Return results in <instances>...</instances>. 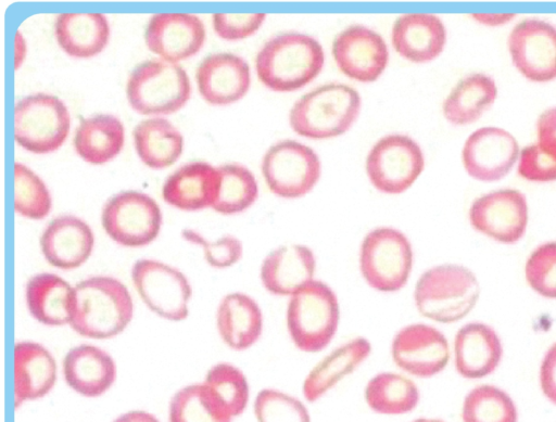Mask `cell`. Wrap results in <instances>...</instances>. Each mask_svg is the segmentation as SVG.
<instances>
[{"label":"cell","instance_id":"1","mask_svg":"<svg viewBox=\"0 0 556 422\" xmlns=\"http://www.w3.org/2000/svg\"><path fill=\"white\" fill-rule=\"evenodd\" d=\"M134 302L127 286L110 276H93L74 286L71 328L79 335L108 340L130 323Z\"/></svg>","mask_w":556,"mask_h":422},{"label":"cell","instance_id":"2","mask_svg":"<svg viewBox=\"0 0 556 422\" xmlns=\"http://www.w3.org/2000/svg\"><path fill=\"white\" fill-rule=\"evenodd\" d=\"M325 54L320 43L301 33H283L270 38L255 57L260 81L276 92L305 87L323 69Z\"/></svg>","mask_w":556,"mask_h":422},{"label":"cell","instance_id":"3","mask_svg":"<svg viewBox=\"0 0 556 422\" xmlns=\"http://www.w3.org/2000/svg\"><path fill=\"white\" fill-rule=\"evenodd\" d=\"M480 284L465 266L442 264L427 269L417 280L414 302L418 312L432 321L453 323L476 306Z\"/></svg>","mask_w":556,"mask_h":422},{"label":"cell","instance_id":"4","mask_svg":"<svg viewBox=\"0 0 556 422\" xmlns=\"http://www.w3.org/2000/svg\"><path fill=\"white\" fill-rule=\"evenodd\" d=\"M358 92L343 84L330 82L302 95L291 107L289 123L298 135L330 139L346 132L361 111Z\"/></svg>","mask_w":556,"mask_h":422},{"label":"cell","instance_id":"5","mask_svg":"<svg viewBox=\"0 0 556 422\" xmlns=\"http://www.w3.org/2000/svg\"><path fill=\"white\" fill-rule=\"evenodd\" d=\"M340 318L333 290L313 279L292 294L287 307V328L291 341L304 353L325 349L336 335Z\"/></svg>","mask_w":556,"mask_h":422},{"label":"cell","instance_id":"6","mask_svg":"<svg viewBox=\"0 0 556 422\" xmlns=\"http://www.w3.org/2000/svg\"><path fill=\"white\" fill-rule=\"evenodd\" d=\"M126 94L139 114H173L188 102L191 85L186 71L163 60L146 61L130 73Z\"/></svg>","mask_w":556,"mask_h":422},{"label":"cell","instance_id":"7","mask_svg":"<svg viewBox=\"0 0 556 422\" xmlns=\"http://www.w3.org/2000/svg\"><path fill=\"white\" fill-rule=\"evenodd\" d=\"M413 264L412 244L400 230L378 227L364 236L359 247V271L371 289L384 293L403 289Z\"/></svg>","mask_w":556,"mask_h":422},{"label":"cell","instance_id":"8","mask_svg":"<svg viewBox=\"0 0 556 422\" xmlns=\"http://www.w3.org/2000/svg\"><path fill=\"white\" fill-rule=\"evenodd\" d=\"M71 116L58 97L38 92L17 101L14 108V138L23 149L46 154L66 140Z\"/></svg>","mask_w":556,"mask_h":422},{"label":"cell","instance_id":"9","mask_svg":"<svg viewBox=\"0 0 556 422\" xmlns=\"http://www.w3.org/2000/svg\"><path fill=\"white\" fill-rule=\"evenodd\" d=\"M130 276L137 294L153 314L175 322L188 317L192 289L179 269L155 259H139Z\"/></svg>","mask_w":556,"mask_h":422},{"label":"cell","instance_id":"10","mask_svg":"<svg viewBox=\"0 0 556 422\" xmlns=\"http://www.w3.org/2000/svg\"><path fill=\"white\" fill-rule=\"evenodd\" d=\"M425 167L419 144L405 135H388L379 139L366 157V172L371 184L387 194H401L409 189Z\"/></svg>","mask_w":556,"mask_h":422},{"label":"cell","instance_id":"11","mask_svg":"<svg viewBox=\"0 0 556 422\" xmlns=\"http://www.w3.org/2000/svg\"><path fill=\"white\" fill-rule=\"evenodd\" d=\"M101 222L106 234L117 244L141 247L157 238L162 213L159 204L148 194L124 191L106 201Z\"/></svg>","mask_w":556,"mask_h":422},{"label":"cell","instance_id":"12","mask_svg":"<svg viewBox=\"0 0 556 422\" xmlns=\"http://www.w3.org/2000/svg\"><path fill=\"white\" fill-rule=\"evenodd\" d=\"M320 170L316 152L294 140L273 144L262 159V174L269 191L283 199H298L312 191Z\"/></svg>","mask_w":556,"mask_h":422},{"label":"cell","instance_id":"13","mask_svg":"<svg viewBox=\"0 0 556 422\" xmlns=\"http://www.w3.org/2000/svg\"><path fill=\"white\" fill-rule=\"evenodd\" d=\"M470 226L502 244L522 239L529 221L525 194L516 189H500L477 197L468 212Z\"/></svg>","mask_w":556,"mask_h":422},{"label":"cell","instance_id":"14","mask_svg":"<svg viewBox=\"0 0 556 422\" xmlns=\"http://www.w3.org/2000/svg\"><path fill=\"white\" fill-rule=\"evenodd\" d=\"M517 71L533 82L556 79V27L539 18H526L514 26L507 39Z\"/></svg>","mask_w":556,"mask_h":422},{"label":"cell","instance_id":"15","mask_svg":"<svg viewBox=\"0 0 556 422\" xmlns=\"http://www.w3.org/2000/svg\"><path fill=\"white\" fill-rule=\"evenodd\" d=\"M391 356L404 372L427 379L445 369L451 353L448 342L440 330L426 323H412L394 335Z\"/></svg>","mask_w":556,"mask_h":422},{"label":"cell","instance_id":"16","mask_svg":"<svg viewBox=\"0 0 556 422\" xmlns=\"http://www.w3.org/2000/svg\"><path fill=\"white\" fill-rule=\"evenodd\" d=\"M516 138L507 130L486 126L469 135L462 149V162L473 179L493 182L504 178L519 158Z\"/></svg>","mask_w":556,"mask_h":422},{"label":"cell","instance_id":"17","mask_svg":"<svg viewBox=\"0 0 556 422\" xmlns=\"http://www.w3.org/2000/svg\"><path fill=\"white\" fill-rule=\"evenodd\" d=\"M340 72L361 82L376 81L387 68L389 50L384 39L363 25H352L337 35L331 47Z\"/></svg>","mask_w":556,"mask_h":422},{"label":"cell","instance_id":"18","mask_svg":"<svg viewBox=\"0 0 556 422\" xmlns=\"http://www.w3.org/2000/svg\"><path fill=\"white\" fill-rule=\"evenodd\" d=\"M144 40L148 49L163 61L178 64L200 51L205 28L194 14L159 13L149 20Z\"/></svg>","mask_w":556,"mask_h":422},{"label":"cell","instance_id":"19","mask_svg":"<svg viewBox=\"0 0 556 422\" xmlns=\"http://www.w3.org/2000/svg\"><path fill=\"white\" fill-rule=\"evenodd\" d=\"M195 80L201 97L212 105H228L242 99L250 89L249 64L232 53L206 56L198 66Z\"/></svg>","mask_w":556,"mask_h":422},{"label":"cell","instance_id":"20","mask_svg":"<svg viewBox=\"0 0 556 422\" xmlns=\"http://www.w3.org/2000/svg\"><path fill=\"white\" fill-rule=\"evenodd\" d=\"M94 235L87 222L73 215L54 218L40 236V248L49 265L72 270L84 265L90 257Z\"/></svg>","mask_w":556,"mask_h":422},{"label":"cell","instance_id":"21","mask_svg":"<svg viewBox=\"0 0 556 422\" xmlns=\"http://www.w3.org/2000/svg\"><path fill=\"white\" fill-rule=\"evenodd\" d=\"M454 365L457 373L470 380L493 373L503 357L502 341L496 331L483 322H469L454 337Z\"/></svg>","mask_w":556,"mask_h":422},{"label":"cell","instance_id":"22","mask_svg":"<svg viewBox=\"0 0 556 422\" xmlns=\"http://www.w3.org/2000/svg\"><path fill=\"white\" fill-rule=\"evenodd\" d=\"M316 258L303 244H287L273 250L261 265L260 278L273 295L291 296L314 279Z\"/></svg>","mask_w":556,"mask_h":422},{"label":"cell","instance_id":"23","mask_svg":"<svg viewBox=\"0 0 556 422\" xmlns=\"http://www.w3.org/2000/svg\"><path fill=\"white\" fill-rule=\"evenodd\" d=\"M391 41L403 59L426 63L442 53L446 43V29L442 20L434 14H403L392 26Z\"/></svg>","mask_w":556,"mask_h":422},{"label":"cell","instance_id":"24","mask_svg":"<svg viewBox=\"0 0 556 422\" xmlns=\"http://www.w3.org/2000/svg\"><path fill=\"white\" fill-rule=\"evenodd\" d=\"M220 178L217 168L205 162H192L167 177L162 195L169 205L187 212L212 207Z\"/></svg>","mask_w":556,"mask_h":422},{"label":"cell","instance_id":"25","mask_svg":"<svg viewBox=\"0 0 556 422\" xmlns=\"http://www.w3.org/2000/svg\"><path fill=\"white\" fill-rule=\"evenodd\" d=\"M116 365L98 346L83 344L71 348L63 359V376L77 394L93 398L103 395L115 382Z\"/></svg>","mask_w":556,"mask_h":422},{"label":"cell","instance_id":"26","mask_svg":"<svg viewBox=\"0 0 556 422\" xmlns=\"http://www.w3.org/2000/svg\"><path fill=\"white\" fill-rule=\"evenodd\" d=\"M56 381V362L41 344L22 341L14 346L15 407L46 396Z\"/></svg>","mask_w":556,"mask_h":422},{"label":"cell","instance_id":"27","mask_svg":"<svg viewBox=\"0 0 556 422\" xmlns=\"http://www.w3.org/2000/svg\"><path fill=\"white\" fill-rule=\"evenodd\" d=\"M216 328L222 341L233 350H245L262 335L263 314L248 294L225 295L216 310Z\"/></svg>","mask_w":556,"mask_h":422},{"label":"cell","instance_id":"28","mask_svg":"<svg viewBox=\"0 0 556 422\" xmlns=\"http://www.w3.org/2000/svg\"><path fill=\"white\" fill-rule=\"evenodd\" d=\"M25 300L29 314L49 327L68 324L74 304V286L54 273L33 276L25 286Z\"/></svg>","mask_w":556,"mask_h":422},{"label":"cell","instance_id":"29","mask_svg":"<svg viewBox=\"0 0 556 422\" xmlns=\"http://www.w3.org/2000/svg\"><path fill=\"white\" fill-rule=\"evenodd\" d=\"M370 351L369 341L361 336L333 349L307 373L302 386L304 398L308 402L318 400L342 379L354 372Z\"/></svg>","mask_w":556,"mask_h":422},{"label":"cell","instance_id":"30","mask_svg":"<svg viewBox=\"0 0 556 422\" xmlns=\"http://www.w3.org/2000/svg\"><path fill=\"white\" fill-rule=\"evenodd\" d=\"M54 35L66 54L89 59L106 47L110 26L106 16L101 13H61L54 22Z\"/></svg>","mask_w":556,"mask_h":422},{"label":"cell","instance_id":"31","mask_svg":"<svg viewBox=\"0 0 556 422\" xmlns=\"http://www.w3.org/2000/svg\"><path fill=\"white\" fill-rule=\"evenodd\" d=\"M497 97L495 80L486 74L473 73L460 79L442 104L444 118L456 126L469 125L488 111Z\"/></svg>","mask_w":556,"mask_h":422},{"label":"cell","instance_id":"32","mask_svg":"<svg viewBox=\"0 0 556 422\" xmlns=\"http://www.w3.org/2000/svg\"><path fill=\"white\" fill-rule=\"evenodd\" d=\"M125 130L122 122L108 114L80 119L74 137L77 154L87 163L101 165L123 149Z\"/></svg>","mask_w":556,"mask_h":422},{"label":"cell","instance_id":"33","mask_svg":"<svg viewBox=\"0 0 556 422\" xmlns=\"http://www.w3.org/2000/svg\"><path fill=\"white\" fill-rule=\"evenodd\" d=\"M138 156L144 165L163 169L173 165L184 150V137L176 127L162 117L140 122L132 131Z\"/></svg>","mask_w":556,"mask_h":422},{"label":"cell","instance_id":"34","mask_svg":"<svg viewBox=\"0 0 556 422\" xmlns=\"http://www.w3.org/2000/svg\"><path fill=\"white\" fill-rule=\"evenodd\" d=\"M364 397L374 412L397 415L416 408L419 391L415 382L403 374L381 372L368 381Z\"/></svg>","mask_w":556,"mask_h":422},{"label":"cell","instance_id":"35","mask_svg":"<svg viewBox=\"0 0 556 422\" xmlns=\"http://www.w3.org/2000/svg\"><path fill=\"white\" fill-rule=\"evenodd\" d=\"M217 170L220 184L212 208L222 215H233L248 209L258 195L254 175L236 163L222 165Z\"/></svg>","mask_w":556,"mask_h":422},{"label":"cell","instance_id":"36","mask_svg":"<svg viewBox=\"0 0 556 422\" xmlns=\"http://www.w3.org/2000/svg\"><path fill=\"white\" fill-rule=\"evenodd\" d=\"M463 422H518L513 398L502 388L482 384L465 396L462 406Z\"/></svg>","mask_w":556,"mask_h":422},{"label":"cell","instance_id":"37","mask_svg":"<svg viewBox=\"0 0 556 422\" xmlns=\"http://www.w3.org/2000/svg\"><path fill=\"white\" fill-rule=\"evenodd\" d=\"M169 422H231L203 383L187 385L170 399Z\"/></svg>","mask_w":556,"mask_h":422},{"label":"cell","instance_id":"38","mask_svg":"<svg viewBox=\"0 0 556 422\" xmlns=\"http://www.w3.org/2000/svg\"><path fill=\"white\" fill-rule=\"evenodd\" d=\"M212 396L232 419L240 415L249 401V383L244 373L228 362L214 365L202 382Z\"/></svg>","mask_w":556,"mask_h":422},{"label":"cell","instance_id":"39","mask_svg":"<svg viewBox=\"0 0 556 422\" xmlns=\"http://www.w3.org/2000/svg\"><path fill=\"white\" fill-rule=\"evenodd\" d=\"M14 209L28 219L47 217L52 207L51 195L45 182L27 166L14 164Z\"/></svg>","mask_w":556,"mask_h":422},{"label":"cell","instance_id":"40","mask_svg":"<svg viewBox=\"0 0 556 422\" xmlns=\"http://www.w3.org/2000/svg\"><path fill=\"white\" fill-rule=\"evenodd\" d=\"M253 410L257 422H311L301 400L275 388L260 391Z\"/></svg>","mask_w":556,"mask_h":422},{"label":"cell","instance_id":"41","mask_svg":"<svg viewBox=\"0 0 556 422\" xmlns=\"http://www.w3.org/2000/svg\"><path fill=\"white\" fill-rule=\"evenodd\" d=\"M528 285L539 295L556 299V241L535 247L525 266Z\"/></svg>","mask_w":556,"mask_h":422},{"label":"cell","instance_id":"42","mask_svg":"<svg viewBox=\"0 0 556 422\" xmlns=\"http://www.w3.org/2000/svg\"><path fill=\"white\" fill-rule=\"evenodd\" d=\"M182 238L192 244L201 246L207 265L216 269H225L236 265L242 257L241 241L233 235H224L216 241H207L199 232L185 229Z\"/></svg>","mask_w":556,"mask_h":422},{"label":"cell","instance_id":"43","mask_svg":"<svg viewBox=\"0 0 556 422\" xmlns=\"http://www.w3.org/2000/svg\"><path fill=\"white\" fill-rule=\"evenodd\" d=\"M518 174L533 182L556 180V155L539 142L525 146L518 158Z\"/></svg>","mask_w":556,"mask_h":422},{"label":"cell","instance_id":"44","mask_svg":"<svg viewBox=\"0 0 556 422\" xmlns=\"http://www.w3.org/2000/svg\"><path fill=\"white\" fill-rule=\"evenodd\" d=\"M266 20V14L215 13L213 28L218 37L228 41L245 39L254 35Z\"/></svg>","mask_w":556,"mask_h":422},{"label":"cell","instance_id":"45","mask_svg":"<svg viewBox=\"0 0 556 422\" xmlns=\"http://www.w3.org/2000/svg\"><path fill=\"white\" fill-rule=\"evenodd\" d=\"M539 382L543 395L556 405V342L548 347L541 361Z\"/></svg>","mask_w":556,"mask_h":422},{"label":"cell","instance_id":"46","mask_svg":"<svg viewBox=\"0 0 556 422\" xmlns=\"http://www.w3.org/2000/svg\"><path fill=\"white\" fill-rule=\"evenodd\" d=\"M538 141L556 155V106L541 113L536 122Z\"/></svg>","mask_w":556,"mask_h":422},{"label":"cell","instance_id":"47","mask_svg":"<svg viewBox=\"0 0 556 422\" xmlns=\"http://www.w3.org/2000/svg\"><path fill=\"white\" fill-rule=\"evenodd\" d=\"M471 18L477 23L489 26V27H498L508 24L510 21L515 18V14L511 13H475L471 14Z\"/></svg>","mask_w":556,"mask_h":422},{"label":"cell","instance_id":"48","mask_svg":"<svg viewBox=\"0 0 556 422\" xmlns=\"http://www.w3.org/2000/svg\"><path fill=\"white\" fill-rule=\"evenodd\" d=\"M113 422H160L152 413L132 410L117 417Z\"/></svg>","mask_w":556,"mask_h":422},{"label":"cell","instance_id":"49","mask_svg":"<svg viewBox=\"0 0 556 422\" xmlns=\"http://www.w3.org/2000/svg\"><path fill=\"white\" fill-rule=\"evenodd\" d=\"M15 67L17 68L23 62L26 53V44L20 31H17L15 36Z\"/></svg>","mask_w":556,"mask_h":422},{"label":"cell","instance_id":"50","mask_svg":"<svg viewBox=\"0 0 556 422\" xmlns=\"http://www.w3.org/2000/svg\"><path fill=\"white\" fill-rule=\"evenodd\" d=\"M412 422H444L440 419H430V418H418Z\"/></svg>","mask_w":556,"mask_h":422}]
</instances>
